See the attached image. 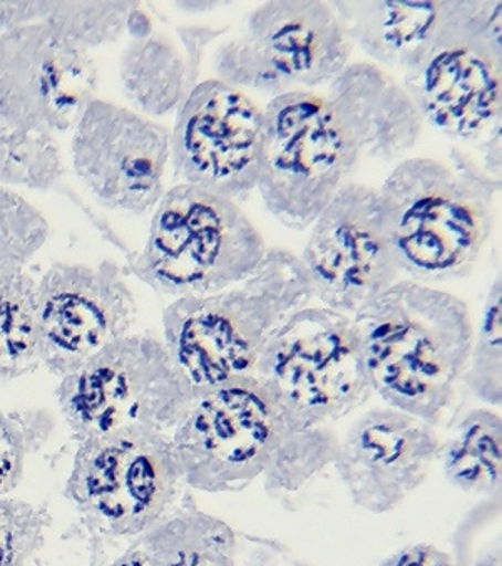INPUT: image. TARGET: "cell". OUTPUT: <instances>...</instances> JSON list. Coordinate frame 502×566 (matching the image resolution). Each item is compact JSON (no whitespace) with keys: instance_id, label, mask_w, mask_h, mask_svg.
Returning a JSON list of instances; mask_svg holds the SVG:
<instances>
[{"instance_id":"cell-12","label":"cell","mask_w":502,"mask_h":566,"mask_svg":"<svg viewBox=\"0 0 502 566\" xmlns=\"http://www.w3.org/2000/svg\"><path fill=\"white\" fill-rule=\"evenodd\" d=\"M96 90L90 51L45 18L42 2H22L19 24L0 31V116L54 136L74 129Z\"/></svg>"},{"instance_id":"cell-8","label":"cell","mask_w":502,"mask_h":566,"mask_svg":"<svg viewBox=\"0 0 502 566\" xmlns=\"http://www.w3.org/2000/svg\"><path fill=\"white\" fill-rule=\"evenodd\" d=\"M55 398L80 444L129 428L171 434L197 394L176 369L163 340L128 334L62 377Z\"/></svg>"},{"instance_id":"cell-25","label":"cell","mask_w":502,"mask_h":566,"mask_svg":"<svg viewBox=\"0 0 502 566\" xmlns=\"http://www.w3.org/2000/svg\"><path fill=\"white\" fill-rule=\"evenodd\" d=\"M461 380L479 401L501 408V273L489 289Z\"/></svg>"},{"instance_id":"cell-31","label":"cell","mask_w":502,"mask_h":566,"mask_svg":"<svg viewBox=\"0 0 502 566\" xmlns=\"http://www.w3.org/2000/svg\"><path fill=\"white\" fill-rule=\"evenodd\" d=\"M379 566H456V563L449 553L436 545L414 543L387 556Z\"/></svg>"},{"instance_id":"cell-33","label":"cell","mask_w":502,"mask_h":566,"mask_svg":"<svg viewBox=\"0 0 502 566\" xmlns=\"http://www.w3.org/2000/svg\"><path fill=\"white\" fill-rule=\"evenodd\" d=\"M227 4L230 2H178V8L190 12H210Z\"/></svg>"},{"instance_id":"cell-13","label":"cell","mask_w":502,"mask_h":566,"mask_svg":"<svg viewBox=\"0 0 502 566\" xmlns=\"http://www.w3.org/2000/svg\"><path fill=\"white\" fill-rule=\"evenodd\" d=\"M265 148V111L223 81L197 84L176 111L169 161L181 184L238 200L257 190Z\"/></svg>"},{"instance_id":"cell-4","label":"cell","mask_w":502,"mask_h":566,"mask_svg":"<svg viewBox=\"0 0 502 566\" xmlns=\"http://www.w3.org/2000/svg\"><path fill=\"white\" fill-rule=\"evenodd\" d=\"M312 301L299 256L273 247L255 272L231 287L172 301L163 312V344L198 398L250 376L280 325Z\"/></svg>"},{"instance_id":"cell-6","label":"cell","mask_w":502,"mask_h":566,"mask_svg":"<svg viewBox=\"0 0 502 566\" xmlns=\"http://www.w3.org/2000/svg\"><path fill=\"white\" fill-rule=\"evenodd\" d=\"M251 376L272 392L295 432L327 428L374 396L354 318L324 305L293 312Z\"/></svg>"},{"instance_id":"cell-26","label":"cell","mask_w":502,"mask_h":566,"mask_svg":"<svg viewBox=\"0 0 502 566\" xmlns=\"http://www.w3.org/2000/svg\"><path fill=\"white\" fill-rule=\"evenodd\" d=\"M139 2H42L45 18L86 51L119 41Z\"/></svg>"},{"instance_id":"cell-23","label":"cell","mask_w":502,"mask_h":566,"mask_svg":"<svg viewBox=\"0 0 502 566\" xmlns=\"http://www.w3.org/2000/svg\"><path fill=\"white\" fill-rule=\"evenodd\" d=\"M38 282L25 269H0V379H18L41 367Z\"/></svg>"},{"instance_id":"cell-19","label":"cell","mask_w":502,"mask_h":566,"mask_svg":"<svg viewBox=\"0 0 502 566\" xmlns=\"http://www.w3.org/2000/svg\"><path fill=\"white\" fill-rule=\"evenodd\" d=\"M451 4L445 0L331 2L351 44L370 57V63L402 74L429 51Z\"/></svg>"},{"instance_id":"cell-22","label":"cell","mask_w":502,"mask_h":566,"mask_svg":"<svg viewBox=\"0 0 502 566\" xmlns=\"http://www.w3.org/2000/svg\"><path fill=\"white\" fill-rule=\"evenodd\" d=\"M446 480L466 494L501 491L502 421L491 409L469 411L446 441L439 458Z\"/></svg>"},{"instance_id":"cell-32","label":"cell","mask_w":502,"mask_h":566,"mask_svg":"<svg viewBox=\"0 0 502 566\" xmlns=\"http://www.w3.org/2000/svg\"><path fill=\"white\" fill-rule=\"evenodd\" d=\"M153 24L151 19L148 18L145 11H143L142 4L129 14L128 24H126V34L132 35L133 39L146 38L151 34Z\"/></svg>"},{"instance_id":"cell-5","label":"cell","mask_w":502,"mask_h":566,"mask_svg":"<svg viewBox=\"0 0 502 566\" xmlns=\"http://www.w3.org/2000/svg\"><path fill=\"white\" fill-rule=\"evenodd\" d=\"M269 252L253 221L230 198L178 184L156 205L133 272L166 297L210 295L255 272Z\"/></svg>"},{"instance_id":"cell-1","label":"cell","mask_w":502,"mask_h":566,"mask_svg":"<svg viewBox=\"0 0 502 566\" xmlns=\"http://www.w3.org/2000/svg\"><path fill=\"white\" fill-rule=\"evenodd\" d=\"M171 442L186 486L237 493L265 478L270 493H290L334 464L338 439L328 428L293 431L282 406L250 374L198 396Z\"/></svg>"},{"instance_id":"cell-17","label":"cell","mask_w":502,"mask_h":566,"mask_svg":"<svg viewBox=\"0 0 502 566\" xmlns=\"http://www.w3.org/2000/svg\"><path fill=\"white\" fill-rule=\"evenodd\" d=\"M441 442L422 419L393 408L372 409L338 439L334 467L355 506L383 515L422 486Z\"/></svg>"},{"instance_id":"cell-20","label":"cell","mask_w":502,"mask_h":566,"mask_svg":"<svg viewBox=\"0 0 502 566\" xmlns=\"http://www.w3.org/2000/svg\"><path fill=\"white\" fill-rule=\"evenodd\" d=\"M109 566H237V536L194 497L182 496Z\"/></svg>"},{"instance_id":"cell-29","label":"cell","mask_w":502,"mask_h":566,"mask_svg":"<svg viewBox=\"0 0 502 566\" xmlns=\"http://www.w3.org/2000/svg\"><path fill=\"white\" fill-rule=\"evenodd\" d=\"M51 426L45 412L0 411V497L21 484L25 460L44 444Z\"/></svg>"},{"instance_id":"cell-15","label":"cell","mask_w":502,"mask_h":566,"mask_svg":"<svg viewBox=\"0 0 502 566\" xmlns=\"http://www.w3.org/2000/svg\"><path fill=\"white\" fill-rule=\"evenodd\" d=\"M136 315L135 295L116 263H54L38 282L42 366L61 379L66 377L132 334Z\"/></svg>"},{"instance_id":"cell-10","label":"cell","mask_w":502,"mask_h":566,"mask_svg":"<svg viewBox=\"0 0 502 566\" xmlns=\"http://www.w3.org/2000/svg\"><path fill=\"white\" fill-rule=\"evenodd\" d=\"M352 51L331 2H263L215 45L211 70L213 80L276 97L328 86Z\"/></svg>"},{"instance_id":"cell-14","label":"cell","mask_w":502,"mask_h":566,"mask_svg":"<svg viewBox=\"0 0 502 566\" xmlns=\"http://www.w3.org/2000/svg\"><path fill=\"white\" fill-rule=\"evenodd\" d=\"M299 259L313 301L351 317L400 280L384 233L379 190L345 184L313 221Z\"/></svg>"},{"instance_id":"cell-27","label":"cell","mask_w":502,"mask_h":566,"mask_svg":"<svg viewBox=\"0 0 502 566\" xmlns=\"http://www.w3.org/2000/svg\"><path fill=\"white\" fill-rule=\"evenodd\" d=\"M48 220L18 191L0 185V269H25L49 239Z\"/></svg>"},{"instance_id":"cell-9","label":"cell","mask_w":502,"mask_h":566,"mask_svg":"<svg viewBox=\"0 0 502 566\" xmlns=\"http://www.w3.org/2000/svg\"><path fill=\"white\" fill-rule=\"evenodd\" d=\"M257 190L286 229L303 232L352 181L362 158L325 94L295 91L272 97Z\"/></svg>"},{"instance_id":"cell-28","label":"cell","mask_w":502,"mask_h":566,"mask_svg":"<svg viewBox=\"0 0 502 566\" xmlns=\"http://www.w3.org/2000/svg\"><path fill=\"white\" fill-rule=\"evenodd\" d=\"M51 525L48 507L18 497H0V566H28L44 548Z\"/></svg>"},{"instance_id":"cell-3","label":"cell","mask_w":502,"mask_h":566,"mask_svg":"<svg viewBox=\"0 0 502 566\" xmlns=\"http://www.w3.org/2000/svg\"><path fill=\"white\" fill-rule=\"evenodd\" d=\"M451 163L404 159L379 188L394 262L426 285L471 275L494 229L501 180L462 149H452Z\"/></svg>"},{"instance_id":"cell-18","label":"cell","mask_w":502,"mask_h":566,"mask_svg":"<svg viewBox=\"0 0 502 566\" xmlns=\"http://www.w3.org/2000/svg\"><path fill=\"white\" fill-rule=\"evenodd\" d=\"M331 99L362 161L393 163L416 148L423 132L422 116L393 73L370 63H348L327 86Z\"/></svg>"},{"instance_id":"cell-11","label":"cell","mask_w":502,"mask_h":566,"mask_svg":"<svg viewBox=\"0 0 502 566\" xmlns=\"http://www.w3.org/2000/svg\"><path fill=\"white\" fill-rule=\"evenodd\" d=\"M501 2H452L441 31L402 86L423 123L462 143L501 125Z\"/></svg>"},{"instance_id":"cell-16","label":"cell","mask_w":502,"mask_h":566,"mask_svg":"<svg viewBox=\"0 0 502 566\" xmlns=\"http://www.w3.org/2000/svg\"><path fill=\"white\" fill-rule=\"evenodd\" d=\"M171 129L94 97L74 126L77 178L111 210L145 214L165 195Z\"/></svg>"},{"instance_id":"cell-24","label":"cell","mask_w":502,"mask_h":566,"mask_svg":"<svg viewBox=\"0 0 502 566\" xmlns=\"http://www.w3.org/2000/svg\"><path fill=\"white\" fill-rule=\"evenodd\" d=\"M64 174L54 136L29 135L0 116V181L32 190H51Z\"/></svg>"},{"instance_id":"cell-21","label":"cell","mask_w":502,"mask_h":566,"mask_svg":"<svg viewBox=\"0 0 502 566\" xmlns=\"http://www.w3.org/2000/svg\"><path fill=\"white\" fill-rule=\"evenodd\" d=\"M119 80L126 99L155 118L176 113L198 84L185 52L169 35L155 31L124 48Z\"/></svg>"},{"instance_id":"cell-30","label":"cell","mask_w":502,"mask_h":566,"mask_svg":"<svg viewBox=\"0 0 502 566\" xmlns=\"http://www.w3.org/2000/svg\"><path fill=\"white\" fill-rule=\"evenodd\" d=\"M228 28H208V25H182L178 29L179 39L185 48L186 60L190 64L194 80L200 83V67L205 51L211 42L227 35Z\"/></svg>"},{"instance_id":"cell-7","label":"cell","mask_w":502,"mask_h":566,"mask_svg":"<svg viewBox=\"0 0 502 566\" xmlns=\"http://www.w3.org/2000/svg\"><path fill=\"white\" fill-rule=\"evenodd\" d=\"M182 484L171 434L129 428L80 442L64 496L101 549L148 532L178 503Z\"/></svg>"},{"instance_id":"cell-2","label":"cell","mask_w":502,"mask_h":566,"mask_svg":"<svg viewBox=\"0 0 502 566\" xmlns=\"http://www.w3.org/2000/svg\"><path fill=\"white\" fill-rule=\"evenodd\" d=\"M352 318L374 394L427 424L441 421L474 338L468 304L426 283L397 280Z\"/></svg>"}]
</instances>
